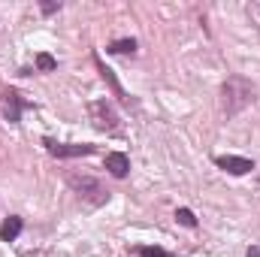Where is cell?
Returning a JSON list of instances; mask_svg holds the SVG:
<instances>
[{
    "mask_svg": "<svg viewBox=\"0 0 260 257\" xmlns=\"http://www.w3.org/2000/svg\"><path fill=\"white\" fill-rule=\"evenodd\" d=\"M103 164H106V170H109V176H112V179H127L130 157L124 154V151H109Z\"/></svg>",
    "mask_w": 260,
    "mask_h": 257,
    "instance_id": "obj_8",
    "label": "cell"
},
{
    "mask_svg": "<svg viewBox=\"0 0 260 257\" xmlns=\"http://www.w3.org/2000/svg\"><path fill=\"white\" fill-rule=\"evenodd\" d=\"M43 145L52 157H61V160L64 157H88L97 151V145H91V142H55L52 136H43Z\"/></svg>",
    "mask_w": 260,
    "mask_h": 257,
    "instance_id": "obj_4",
    "label": "cell"
},
{
    "mask_svg": "<svg viewBox=\"0 0 260 257\" xmlns=\"http://www.w3.org/2000/svg\"><path fill=\"white\" fill-rule=\"evenodd\" d=\"M245 257H260V248H257V245H251V248L245 251Z\"/></svg>",
    "mask_w": 260,
    "mask_h": 257,
    "instance_id": "obj_16",
    "label": "cell"
},
{
    "mask_svg": "<svg viewBox=\"0 0 260 257\" xmlns=\"http://www.w3.org/2000/svg\"><path fill=\"white\" fill-rule=\"evenodd\" d=\"M257 100V88L251 79L245 76H227V82L221 85V112L227 118L239 115L242 109H248Z\"/></svg>",
    "mask_w": 260,
    "mask_h": 257,
    "instance_id": "obj_1",
    "label": "cell"
},
{
    "mask_svg": "<svg viewBox=\"0 0 260 257\" xmlns=\"http://www.w3.org/2000/svg\"><path fill=\"white\" fill-rule=\"evenodd\" d=\"M136 254H139V257H170L164 248H157V245H139V248H136Z\"/></svg>",
    "mask_w": 260,
    "mask_h": 257,
    "instance_id": "obj_13",
    "label": "cell"
},
{
    "mask_svg": "<svg viewBox=\"0 0 260 257\" xmlns=\"http://www.w3.org/2000/svg\"><path fill=\"white\" fill-rule=\"evenodd\" d=\"M176 221H179L182 227H191V230L197 227V215L191 209H176Z\"/></svg>",
    "mask_w": 260,
    "mask_h": 257,
    "instance_id": "obj_12",
    "label": "cell"
},
{
    "mask_svg": "<svg viewBox=\"0 0 260 257\" xmlns=\"http://www.w3.org/2000/svg\"><path fill=\"white\" fill-rule=\"evenodd\" d=\"M0 97H3V118H6L9 124H18V121H21V112H24L30 103H24L15 88H3Z\"/></svg>",
    "mask_w": 260,
    "mask_h": 257,
    "instance_id": "obj_5",
    "label": "cell"
},
{
    "mask_svg": "<svg viewBox=\"0 0 260 257\" xmlns=\"http://www.w3.org/2000/svg\"><path fill=\"white\" fill-rule=\"evenodd\" d=\"M52 70H58V61L49 52H40L37 55V73H52Z\"/></svg>",
    "mask_w": 260,
    "mask_h": 257,
    "instance_id": "obj_11",
    "label": "cell"
},
{
    "mask_svg": "<svg viewBox=\"0 0 260 257\" xmlns=\"http://www.w3.org/2000/svg\"><path fill=\"white\" fill-rule=\"evenodd\" d=\"M40 9H43V15H55V12H61V0H43Z\"/></svg>",
    "mask_w": 260,
    "mask_h": 257,
    "instance_id": "obj_14",
    "label": "cell"
},
{
    "mask_svg": "<svg viewBox=\"0 0 260 257\" xmlns=\"http://www.w3.org/2000/svg\"><path fill=\"white\" fill-rule=\"evenodd\" d=\"M94 67L100 70V76H103V82H109V88L115 91V97H118V100H121L124 106H136V103H133V97H130L127 91L121 88V82H118V76H115V70H109V67L103 64V58H100V55H94Z\"/></svg>",
    "mask_w": 260,
    "mask_h": 257,
    "instance_id": "obj_7",
    "label": "cell"
},
{
    "mask_svg": "<svg viewBox=\"0 0 260 257\" xmlns=\"http://www.w3.org/2000/svg\"><path fill=\"white\" fill-rule=\"evenodd\" d=\"M67 185L73 188V194H79V200L91 203V206H103L109 200V191L100 185V179L88 176V173H67Z\"/></svg>",
    "mask_w": 260,
    "mask_h": 257,
    "instance_id": "obj_2",
    "label": "cell"
},
{
    "mask_svg": "<svg viewBox=\"0 0 260 257\" xmlns=\"http://www.w3.org/2000/svg\"><path fill=\"white\" fill-rule=\"evenodd\" d=\"M136 46H139V43H136L133 37H127V40H115V43L106 46V55H133Z\"/></svg>",
    "mask_w": 260,
    "mask_h": 257,
    "instance_id": "obj_10",
    "label": "cell"
},
{
    "mask_svg": "<svg viewBox=\"0 0 260 257\" xmlns=\"http://www.w3.org/2000/svg\"><path fill=\"white\" fill-rule=\"evenodd\" d=\"M21 230H24V221H21L18 215H9V218L3 221V227H0V239H3V242H15Z\"/></svg>",
    "mask_w": 260,
    "mask_h": 257,
    "instance_id": "obj_9",
    "label": "cell"
},
{
    "mask_svg": "<svg viewBox=\"0 0 260 257\" xmlns=\"http://www.w3.org/2000/svg\"><path fill=\"white\" fill-rule=\"evenodd\" d=\"M88 115H91L94 127L100 130V133H109V136L121 133L118 112H115V106H112L109 100H91V103H88Z\"/></svg>",
    "mask_w": 260,
    "mask_h": 257,
    "instance_id": "obj_3",
    "label": "cell"
},
{
    "mask_svg": "<svg viewBox=\"0 0 260 257\" xmlns=\"http://www.w3.org/2000/svg\"><path fill=\"white\" fill-rule=\"evenodd\" d=\"M215 167H221L230 176H245V173L254 170V160L251 157H239V154H218L215 157Z\"/></svg>",
    "mask_w": 260,
    "mask_h": 257,
    "instance_id": "obj_6",
    "label": "cell"
},
{
    "mask_svg": "<svg viewBox=\"0 0 260 257\" xmlns=\"http://www.w3.org/2000/svg\"><path fill=\"white\" fill-rule=\"evenodd\" d=\"M245 9H248V15H251V21L257 24V30H260V3H248Z\"/></svg>",
    "mask_w": 260,
    "mask_h": 257,
    "instance_id": "obj_15",
    "label": "cell"
}]
</instances>
